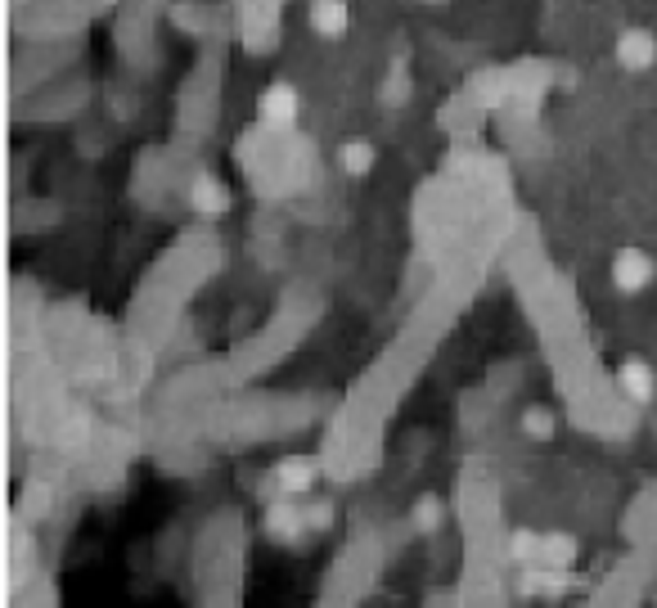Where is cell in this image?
<instances>
[{
  "mask_svg": "<svg viewBox=\"0 0 657 608\" xmlns=\"http://www.w3.org/2000/svg\"><path fill=\"white\" fill-rule=\"evenodd\" d=\"M275 478H279V487H284V491L302 496V491L315 482V460H302V455H293V460H284V464L275 469Z\"/></svg>",
  "mask_w": 657,
  "mask_h": 608,
  "instance_id": "277c9868",
  "label": "cell"
},
{
  "mask_svg": "<svg viewBox=\"0 0 657 608\" xmlns=\"http://www.w3.org/2000/svg\"><path fill=\"white\" fill-rule=\"evenodd\" d=\"M194 203H198L203 212H221V208H225V194L216 190V185H198V190H194Z\"/></svg>",
  "mask_w": 657,
  "mask_h": 608,
  "instance_id": "4fadbf2b",
  "label": "cell"
},
{
  "mask_svg": "<svg viewBox=\"0 0 657 608\" xmlns=\"http://www.w3.org/2000/svg\"><path fill=\"white\" fill-rule=\"evenodd\" d=\"M266 527H270V532H275V536H288V541H293V536L306 527V514H297L293 505H270Z\"/></svg>",
  "mask_w": 657,
  "mask_h": 608,
  "instance_id": "ba28073f",
  "label": "cell"
},
{
  "mask_svg": "<svg viewBox=\"0 0 657 608\" xmlns=\"http://www.w3.org/2000/svg\"><path fill=\"white\" fill-rule=\"evenodd\" d=\"M567 586H572V577H567L563 568H545V563H540V568H531L527 577H522V590H527V595H545V599L563 595Z\"/></svg>",
  "mask_w": 657,
  "mask_h": 608,
  "instance_id": "7a4b0ae2",
  "label": "cell"
},
{
  "mask_svg": "<svg viewBox=\"0 0 657 608\" xmlns=\"http://www.w3.org/2000/svg\"><path fill=\"white\" fill-rule=\"evenodd\" d=\"M621 59H626V64H648V59H653V41H648L644 32H626V41H621Z\"/></svg>",
  "mask_w": 657,
  "mask_h": 608,
  "instance_id": "8fae6325",
  "label": "cell"
},
{
  "mask_svg": "<svg viewBox=\"0 0 657 608\" xmlns=\"http://www.w3.org/2000/svg\"><path fill=\"white\" fill-rule=\"evenodd\" d=\"M414 523H419L423 532H428V527H437V523H441V505H437V500L423 496L419 505H414Z\"/></svg>",
  "mask_w": 657,
  "mask_h": 608,
  "instance_id": "7c38bea8",
  "label": "cell"
},
{
  "mask_svg": "<svg viewBox=\"0 0 657 608\" xmlns=\"http://www.w3.org/2000/svg\"><path fill=\"white\" fill-rule=\"evenodd\" d=\"M617 379H621V388H626L635 401H648V397H653V370H648L644 361H626Z\"/></svg>",
  "mask_w": 657,
  "mask_h": 608,
  "instance_id": "5b68a950",
  "label": "cell"
},
{
  "mask_svg": "<svg viewBox=\"0 0 657 608\" xmlns=\"http://www.w3.org/2000/svg\"><path fill=\"white\" fill-rule=\"evenodd\" d=\"M572 559H576L572 536H540V563H545V568H567Z\"/></svg>",
  "mask_w": 657,
  "mask_h": 608,
  "instance_id": "8992f818",
  "label": "cell"
},
{
  "mask_svg": "<svg viewBox=\"0 0 657 608\" xmlns=\"http://www.w3.org/2000/svg\"><path fill=\"white\" fill-rule=\"evenodd\" d=\"M311 28L320 32V37H342V28H347L342 0H315L311 5Z\"/></svg>",
  "mask_w": 657,
  "mask_h": 608,
  "instance_id": "3957f363",
  "label": "cell"
},
{
  "mask_svg": "<svg viewBox=\"0 0 657 608\" xmlns=\"http://www.w3.org/2000/svg\"><path fill=\"white\" fill-rule=\"evenodd\" d=\"M338 163H342V172L365 176L369 167H374V145H369V140H347L342 154H338Z\"/></svg>",
  "mask_w": 657,
  "mask_h": 608,
  "instance_id": "52a82bcc",
  "label": "cell"
},
{
  "mask_svg": "<svg viewBox=\"0 0 657 608\" xmlns=\"http://www.w3.org/2000/svg\"><path fill=\"white\" fill-rule=\"evenodd\" d=\"M554 415H549L545 406H531L527 415H522V433L527 437H536V442H545V437H554Z\"/></svg>",
  "mask_w": 657,
  "mask_h": 608,
  "instance_id": "30bf717a",
  "label": "cell"
},
{
  "mask_svg": "<svg viewBox=\"0 0 657 608\" xmlns=\"http://www.w3.org/2000/svg\"><path fill=\"white\" fill-rule=\"evenodd\" d=\"M293 109H297V95L288 91V86H275V91L266 95V118L270 122H293Z\"/></svg>",
  "mask_w": 657,
  "mask_h": 608,
  "instance_id": "9c48e42d",
  "label": "cell"
},
{
  "mask_svg": "<svg viewBox=\"0 0 657 608\" xmlns=\"http://www.w3.org/2000/svg\"><path fill=\"white\" fill-rule=\"evenodd\" d=\"M612 275H617V289H626V293H639L648 280H653V262H648L644 253H621L617 257V266H612Z\"/></svg>",
  "mask_w": 657,
  "mask_h": 608,
  "instance_id": "6da1fadb",
  "label": "cell"
}]
</instances>
